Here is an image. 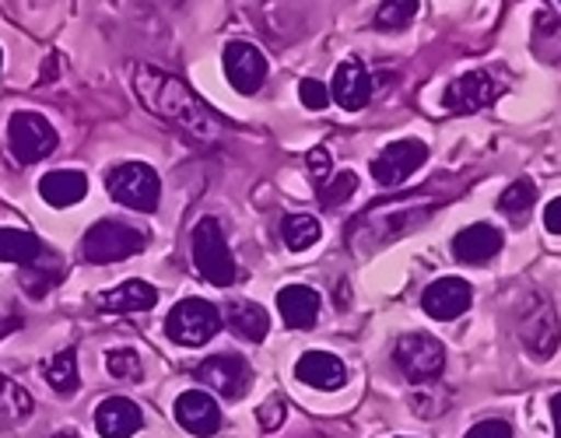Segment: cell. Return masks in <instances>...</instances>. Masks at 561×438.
Returning a JSON list of instances; mask_svg holds the SVG:
<instances>
[{"instance_id":"d6a6232c","label":"cell","mask_w":561,"mask_h":438,"mask_svg":"<svg viewBox=\"0 0 561 438\" xmlns=\"http://www.w3.org/2000/svg\"><path fill=\"white\" fill-rule=\"evenodd\" d=\"M285 400L280 396H271V400H263L260 403V411H256V417H260V425L267 428V431H274V428H280V420H285Z\"/></svg>"},{"instance_id":"4dcf8cb0","label":"cell","mask_w":561,"mask_h":438,"mask_svg":"<svg viewBox=\"0 0 561 438\" xmlns=\"http://www.w3.org/2000/svg\"><path fill=\"white\" fill-rule=\"evenodd\" d=\"M534 200H537V186L519 180L513 186H505V193L499 197V210L502 215H526V210L534 207Z\"/></svg>"},{"instance_id":"9a60e30c","label":"cell","mask_w":561,"mask_h":438,"mask_svg":"<svg viewBox=\"0 0 561 438\" xmlns=\"http://www.w3.org/2000/svg\"><path fill=\"white\" fill-rule=\"evenodd\" d=\"M295 379L312 385V390H341L347 382V368L337 355L330 350H306L302 358L295 361Z\"/></svg>"},{"instance_id":"1f68e13d","label":"cell","mask_w":561,"mask_h":438,"mask_svg":"<svg viewBox=\"0 0 561 438\" xmlns=\"http://www.w3.org/2000/svg\"><path fill=\"white\" fill-rule=\"evenodd\" d=\"M298 99H302L306 110H316V113L330 105V92L323 88V81H316V78H302V81H298Z\"/></svg>"},{"instance_id":"d590c367","label":"cell","mask_w":561,"mask_h":438,"mask_svg":"<svg viewBox=\"0 0 561 438\" xmlns=\"http://www.w3.org/2000/svg\"><path fill=\"white\" fill-rule=\"evenodd\" d=\"M543 228H548L551 235L561 232V200H558V197L548 204V210H543Z\"/></svg>"},{"instance_id":"f546056e","label":"cell","mask_w":561,"mask_h":438,"mask_svg":"<svg viewBox=\"0 0 561 438\" xmlns=\"http://www.w3.org/2000/svg\"><path fill=\"white\" fill-rule=\"evenodd\" d=\"M355 189H358V175L355 172H337V175H330V180H323L320 204L323 207H341L344 200L355 197Z\"/></svg>"},{"instance_id":"8d00e7d4","label":"cell","mask_w":561,"mask_h":438,"mask_svg":"<svg viewBox=\"0 0 561 438\" xmlns=\"http://www.w3.org/2000/svg\"><path fill=\"white\" fill-rule=\"evenodd\" d=\"M14 326H18V320H0V337H8Z\"/></svg>"},{"instance_id":"ba28073f","label":"cell","mask_w":561,"mask_h":438,"mask_svg":"<svg viewBox=\"0 0 561 438\" xmlns=\"http://www.w3.org/2000/svg\"><path fill=\"white\" fill-rule=\"evenodd\" d=\"M428 204H397V207H376V210H368L365 218H358L355 221V228H351V235H358V232H365L368 242L365 250H376V245H386L393 235H400V232H408L411 224H417V221H425L428 215Z\"/></svg>"},{"instance_id":"7a4b0ae2","label":"cell","mask_w":561,"mask_h":438,"mask_svg":"<svg viewBox=\"0 0 561 438\" xmlns=\"http://www.w3.org/2000/svg\"><path fill=\"white\" fill-rule=\"evenodd\" d=\"M190 253H193V267L204 280H210L215 288H228L236 280V256L228 250L225 232L215 218H201L197 228L190 235Z\"/></svg>"},{"instance_id":"3957f363","label":"cell","mask_w":561,"mask_h":438,"mask_svg":"<svg viewBox=\"0 0 561 438\" xmlns=\"http://www.w3.org/2000/svg\"><path fill=\"white\" fill-rule=\"evenodd\" d=\"M105 189H110V197L123 207L130 210H151L162 200V180H158V172L145 162H123L116 169L105 172Z\"/></svg>"},{"instance_id":"e0dca14e","label":"cell","mask_w":561,"mask_h":438,"mask_svg":"<svg viewBox=\"0 0 561 438\" xmlns=\"http://www.w3.org/2000/svg\"><path fill=\"white\" fill-rule=\"evenodd\" d=\"M499 253H502V232L495 224H467L463 232H456L453 239V256L460 263H470V267L488 263Z\"/></svg>"},{"instance_id":"30bf717a","label":"cell","mask_w":561,"mask_h":438,"mask_svg":"<svg viewBox=\"0 0 561 438\" xmlns=\"http://www.w3.org/2000/svg\"><path fill=\"white\" fill-rule=\"evenodd\" d=\"M197 382H204L207 390H215L225 400H239L250 390L253 372H250V365H245V358L239 355H210L197 368Z\"/></svg>"},{"instance_id":"d4e9b609","label":"cell","mask_w":561,"mask_h":438,"mask_svg":"<svg viewBox=\"0 0 561 438\" xmlns=\"http://www.w3.org/2000/svg\"><path fill=\"white\" fill-rule=\"evenodd\" d=\"M43 372H46V382H49L53 393H60V396L78 393V355L75 350H60V355H53L43 365Z\"/></svg>"},{"instance_id":"2e32d148","label":"cell","mask_w":561,"mask_h":438,"mask_svg":"<svg viewBox=\"0 0 561 438\" xmlns=\"http://www.w3.org/2000/svg\"><path fill=\"white\" fill-rule=\"evenodd\" d=\"M145 417H140V407L127 396H110L99 403L95 411V428L102 438H130L140 431Z\"/></svg>"},{"instance_id":"4316f807","label":"cell","mask_w":561,"mask_h":438,"mask_svg":"<svg viewBox=\"0 0 561 438\" xmlns=\"http://www.w3.org/2000/svg\"><path fill=\"white\" fill-rule=\"evenodd\" d=\"M46 253V250H43ZM43 260V256H39ZM39 260H32V263H25V270H22V288H28L32 295H46L57 280L64 277V267H60V260H46V267Z\"/></svg>"},{"instance_id":"74e56055","label":"cell","mask_w":561,"mask_h":438,"mask_svg":"<svg viewBox=\"0 0 561 438\" xmlns=\"http://www.w3.org/2000/svg\"><path fill=\"white\" fill-rule=\"evenodd\" d=\"M49 438H81L78 431H57V435H49Z\"/></svg>"},{"instance_id":"f35d334b","label":"cell","mask_w":561,"mask_h":438,"mask_svg":"<svg viewBox=\"0 0 561 438\" xmlns=\"http://www.w3.org/2000/svg\"><path fill=\"white\" fill-rule=\"evenodd\" d=\"M0 67H4V49H0Z\"/></svg>"},{"instance_id":"7c38bea8","label":"cell","mask_w":561,"mask_h":438,"mask_svg":"<svg viewBox=\"0 0 561 438\" xmlns=\"http://www.w3.org/2000/svg\"><path fill=\"white\" fill-rule=\"evenodd\" d=\"M470 306H473V288L460 277H438L425 288V295H421V309L438 323L460 320Z\"/></svg>"},{"instance_id":"836d02e7","label":"cell","mask_w":561,"mask_h":438,"mask_svg":"<svg viewBox=\"0 0 561 438\" xmlns=\"http://www.w3.org/2000/svg\"><path fill=\"white\" fill-rule=\"evenodd\" d=\"M467 438H513V428H508L505 420L491 417V420H481V425H473Z\"/></svg>"},{"instance_id":"5b68a950","label":"cell","mask_w":561,"mask_h":438,"mask_svg":"<svg viewBox=\"0 0 561 438\" xmlns=\"http://www.w3.org/2000/svg\"><path fill=\"white\" fill-rule=\"evenodd\" d=\"M8 145L11 154L18 158L22 165H35L49 158L57 151V130L43 113H32V110H18L8 119Z\"/></svg>"},{"instance_id":"8992f818","label":"cell","mask_w":561,"mask_h":438,"mask_svg":"<svg viewBox=\"0 0 561 438\" xmlns=\"http://www.w3.org/2000/svg\"><path fill=\"white\" fill-rule=\"evenodd\" d=\"M218 330H221V312L210 302H204V298H183L165 320L169 341L183 347H201L215 337Z\"/></svg>"},{"instance_id":"277c9868","label":"cell","mask_w":561,"mask_h":438,"mask_svg":"<svg viewBox=\"0 0 561 438\" xmlns=\"http://www.w3.org/2000/svg\"><path fill=\"white\" fill-rule=\"evenodd\" d=\"M145 232L123 224V221H99L81 239V260L88 263H119L145 250Z\"/></svg>"},{"instance_id":"9c48e42d","label":"cell","mask_w":561,"mask_h":438,"mask_svg":"<svg viewBox=\"0 0 561 438\" xmlns=\"http://www.w3.org/2000/svg\"><path fill=\"white\" fill-rule=\"evenodd\" d=\"M428 158V148L421 145L414 137H403V140H393V145H386L376 158H373V180L379 186H400L408 183L411 175L425 165Z\"/></svg>"},{"instance_id":"cb8c5ba5","label":"cell","mask_w":561,"mask_h":438,"mask_svg":"<svg viewBox=\"0 0 561 438\" xmlns=\"http://www.w3.org/2000/svg\"><path fill=\"white\" fill-rule=\"evenodd\" d=\"M32 414V393L22 382H14L11 376L0 372V428H11L18 420H25Z\"/></svg>"},{"instance_id":"603a6c76","label":"cell","mask_w":561,"mask_h":438,"mask_svg":"<svg viewBox=\"0 0 561 438\" xmlns=\"http://www.w3.org/2000/svg\"><path fill=\"white\" fill-rule=\"evenodd\" d=\"M46 245L25 228H0V263H32L43 256Z\"/></svg>"},{"instance_id":"ffe728a7","label":"cell","mask_w":561,"mask_h":438,"mask_svg":"<svg viewBox=\"0 0 561 438\" xmlns=\"http://www.w3.org/2000/svg\"><path fill=\"white\" fill-rule=\"evenodd\" d=\"M225 326L232 330L239 341L260 344L271 333V315L263 306L245 302V298H236V302L225 306Z\"/></svg>"},{"instance_id":"7402d4cb","label":"cell","mask_w":561,"mask_h":438,"mask_svg":"<svg viewBox=\"0 0 561 438\" xmlns=\"http://www.w3.org/2000/svg\"><path fill=\"white\" fill-rule=\"evenodd\" d=\"M154 306H158V291L148 280H123V285L99 298L102 312H148Z\"/></svg>"},{"instance_id":"44dd1931","label":"cell","mask_w":561,"mask_h":438,"mask_svg":"<svg viewBox=\"0 0 561 438\" xmlns=\"http://www.w3.org/2000/svg\"><path fill=\"white\" fill-rule=\"evenodd\" d=\"M84 193H88V175L78 169H57L39 180V197L49 207H75L84 200Z\"/></svg>"},{"instance_id":"8fae6325","label":"cell","mask_w":561,"mask_h":438,"mask_svg":"<svg viewBox=\"0 0 561 438\" xmlns=\"http://www.w3.org/2000/svg\"><path fill=\"white\" fill-rule=\"evenodd\" d=\"M225 78L239 95H256L267 81V57L250 43L225 46Z\"/></svg>"},{"instance_id":"d6986e66","label":"cell","mask_w":561,"mask_h":438,"mask_svg":"<svg viewBox=\"0 0 561 438\" xmlns=\"http://www.w3.org/2000/svg\"><path fill=\"white\" fill-rule=\"evenodd\" d=\"M277 312L291 330H309L320 315V295L309 285H288L277 291Z\"/></svg>"},{"instance_id":"52a82bcc","label":"cell","mask_w":561,"mask_h":438,"mask_svg":"<svg viewBox=\"0 0 561 438\" xmlns=\"http://www.w3.org/2000/svg\"><path fill=\"white\" fill-rule=\"evenodd\" d=\"M393 361L400 365V372L411 382L425 385L435 376H443L446 368V347L443 341H435L432 333H408L393 347Z\"/></svg>"},{"instance_id":"4fadbf2b","label":"cell","mask_w":561,"mask_h":438,"mask_svg":"<svg viewBox=\"0 0 561 438\" xmlns=\"http://www.w3.org/2000/svg\"><path fill=\"white\" fill-rule=\"evenodd\" d=\"M175 420L197 438H207V435H218L221 428V411H218V400L204 393V390H186L175 396V407H172Z\"/></svg>"},{"instance_id":"ac0fdd59","label":"cell","mask_w":561,"mask_h":438,"mask_svg":"<svg viewBox=\"0 0 561 438\" xmlns=\"http://www.w3.org/2000/svg\"><path fill=\"white\" fill-rule=\"evenodd\" d=\"M368 95H373V78H368V70L362 60H344L333 70V99L337 105H344L347 113H358L365 110Z\"/></svg>"},{"instance_id":"e575fe53","label":"cell","mask_w":561,"mask_h":438,"mask_svg":"<svg viewBox=\"0 0 561 438\" xmlns=\"http://www.w3.org/2000/svg\"><path fill=\"white\" fill-rule=\"evenodd\" d=\"M306 165H309V175L316 183H323L327 175H330V154H327V148H312L309 154H306Z\"/></svg>"},{"instance_id":"5bb4252c","label":"cell","mask_w":561,"mask_h":438,"mask_svg":"<svg viewBox=\"0 0 561 438\" xmlns=\"http://www.w3.org/2000/svg\"><path fill=\"white\" fill-rule=\"evenodd\" d=\"M499 95V84L491 81L481 70H470V74H460L456 81H449L446 88V110L449 113H478L484 105H491Z\"/></svg>"},{"instance_id":"484cf974","label":"cell","mask_w":561,"mask_h":438,"mask_svg":"<svg viewBox=\"0 0 561 438\" xmlns=\"http://www.w3.org/2000/svg\"><path fill=\"white\" fill-rule=\"evenodd\" d=\"M280 235H285V245L291 253H306L320 242L323 228L312 215H288L285 221H280Z\"/></svg>"},{"instance_id":"83f0119b","label":"cell","mask_w":561,"mask_h":438,"mask_svg":"<svg viewBox=\"0 0 561 438\" xmlns=\"http://www.w3.org/2000/svg\"><path fill=\"white\" fill-rule=\"evenodd\" d=\"M414 14H417V0H382L376 11V28L400 32L414 22Z\"/></svg>"},{"instance_id":"6da1fadb","label":"cell","mask_w":561,"mask_h":438,"mask_svg":"<svg viewBox=\"0 0 561 438\" xmlns=\"http://www.w3.org/2000/svg\"><path fill=\"white\" fill-rule=\"evenodd\" d=\"M130 70H134V74H130L134 92H137L140 102H145L148 113L172 123L175 130L186 134L190 140H201V145L218 140L221 123L180 78L169 74V70H158L151 64H134Z\"/></svg>"},{"instance_id":"f1b7e54d","label":"cell","mask_w":561,"mask_h":438,"mask_svg":"<svg viewBox=\"0 0 561 438\" xmlns=\"http://www.w3.org/2000/svg\"><path fill=\"white\" fill-rule=\"evenodd\" d=\"M105 368H110V376L113 379H119V382H140V355L134 347H116V350H110L105 355Z\"/></svg>"}]
</instances>
